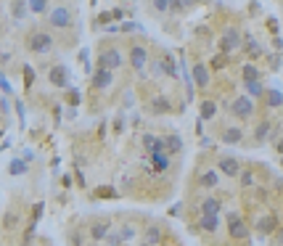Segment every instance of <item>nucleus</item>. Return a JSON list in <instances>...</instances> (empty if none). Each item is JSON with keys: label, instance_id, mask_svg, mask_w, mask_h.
Masks as SVG:
<instances>
[{"label": "nucleus", "instance_id": "nucleus-1", "mask_svg": "<svg viewBox=\"0 0 283 246\" xmlns=\"http://www.w3.org/2000/svg\"><path fill=\"white\" fill-rule=\"evenodd\" d=\"M238 48H241V32L233 29V27H228L225 32H222V37H220V53L230 56L233 50H238Z\"/></svg>", "mask_w": 283, "mask_h": 246}, {"label": "nucleus", "instance_id": "nucleus-2", "mask_svg": "<svg viewBox=\"0 0 283 246\" xmlns=\"http://www.w3.org/2000/svg\"><path fill=\"white\" fill-rule=\"evenodd\" d=\"M122 53L119 48H106L101 56H98V69H106V72H111V69H119L122 67Z\"/></svg>", "mask_w": 283, "mask_h": 246}, {"label": "nucleus", "instance_id": "nucleus-3", "mask_svg": "<svg viewBox=\"0 0 283 246\" xmlns=\"http://www.w3.org/2000/svg\"><path fill=\"white\" fill-rule=\"evenodd\" d=\"M228 230H230V236L238 238V241L249 238V225L243 223V217L238 215V212H230L228 215Z\"/></svg>", "mask_w": 283, "mask_h": 246}, {"label": "nucleus", "instance_id": "nucleus-4", "mask_svg": "<svg viewBox=\"0 0 283 246\" xmlns=\"http://www.w3.org/2000/svg\"><path fill=\"white\" fill-rule=\"evenodd\" d=\"M27 45H29V50H35V53H48V50L53 48V37H50L48 32H35Z\"/></svg>", "mask_w": 283, "mask_h": 246}, {"label": "nucleus", "instance_id": "nucleus-5", "mask_svg": "<svg viewBox=\"0 0 283 246\" xmlns=\"http://www.w3.org/2000/svg\"><path fill=\"white\" fill-rule=\"evenodd\" d=\"M230 112L236 116H241V119H249V116L254 114V103H252V98H246V95H238V98H233V103H230Z\"/></svg>", "mask_w": 283, "mask_h": 246}, {"label": "nucleus", "instance_id": "nucleus-6", "mask_svg": "<svg viewBox=\"0 0 283 246\" xmlns=\"http://www.w3.org/2000/svg\"><path fill=\"white\" fill-rule=\"evenodd\" d=\"M69 24H71V14H69L67 5H58V8L50 11V27H56V29H67Z\"/></svg>", "mask_w": 283, "mask_h": 246}, {"label": "nucleus", "instance_id": "nucleus-7", "mask_svg": "<svg viewBox=\"0 0 283 246\" xmlns=\"http://www.w3.org/2000/svg\"><path fill=\"white\" fill-rule=\"evenodd\" d=\"M146 61H148V50L143 48V45H133V48H130V67H133L135 72H143Z\"/></svg>", "mask_w": 283, "mask_h": 246}, {"label": "nucleus", "instance_id": "nucleus-8", "mask_svg": "<svg viewBox=\"0 0 283 246\" xmlns=\"http://www.w3.org/2000/svg\"><path fill=\"white\" fill-rule=\"evenodd\" d=\"M217 167H220V172L225 175V178H238L241 175V164H238V159H233V157H222L217 161Z\"/></svg>", "mask_w": 283, "mask_h": 246}, {"label": "nucleus", "instance_id": "nucleus-9", "mask_svg": "<svg viewBox=\"0 0 283 246\" xmlns=\"http://www.w3.org/2000/svg\"><path fill=\"white\" fill-rule=\"evenodd\" d=\"M281 225H278V217L275 215H262L259 220H257V230L262 233V236H270V233H275Z\"/></svg>", "mask_w": 283, "mask_h": 246}, {"label": "nucleus", "instance_id": "nucleus-10", "mask_svg": "<svg viewBox=\"0 0 283 246\" xmlns=\"http://www.w3.org/2000/svg\"><path fill=\"white\" fill-rule=\"evenodd\" d=\"M220 209H222V201L217 196H207L201 201V215H209V217H220Z\"/></svg>", "mask_w": 283, "mask_h": 246}, {"label": "nucleus", "instance_id": "nucleus-11", "mask_svg": "<svg viewBox=\"0 0 283 246\" xmlns=\"http://www.w3.org/2000/svg\"><path fill=\"white\" fill-rule=\"evenodd\" d=\"M143 146L151 151V157H164L167 154V146H164V140H156L154 135H146L143 138Z\"/></svg>", "mask_w": 283, "mask_h": 246}, {"label": "nucleus", "instance_id": "nucleus-12", "mask_svg": "<svg viewBox=\"0 0 283 246\" xmlns=\"http://www.w3.org/2000/svg\"><path fill=\"white\" fill-rule=\"evenodd\" d=\"M90 85H93L95 90H106V88L111 85V72H106V69H95Z\"/></svg>", "mask_w": 283, "mask_h": 246}, {"label": "nucleus", "instance_id": "nucleus-13", "mask_svg": "<svg viewBox=\"0 0 283 246\" xmlns=\"http://www.w3.org/2000/svg\"><path fill=\"white\" fill-rule=\"evenodd\" d=\"M193 80H196V88L207 90V88H209V67L196 64V67H193Z\"/></svg>", "mask_w": 283, "mask_h": 246}, {"label": "nucleus", "instance_id": "nucleus-14", "mask_svg": "<svg viewBox=\"0 0 283 246\" xmlns=\"http://www.w3.org/2000/svg\"><path fill=\"white\" fill-rule=\"evenodd\" d=\"M90 238H93V241H106V238H109V223H106V220L90 225Z\"/></svg>", "mask_w": 283, "mask_h": 246}, {"label": "nucleus", "instance_id": "nucleus-15", "mask_svg": "<svg viewBox=\"0 0 283 246\" xmlns=\"http://www.w3.org/2000/svg\"><path fill=\"white\" fill-rule=\"evenodd\" d=\"M50 82H53L56 88H67V82H69L67 67H53V69H50Z\"/></svg>", "mask_w": 283, "mask_h": 246}, {"label": "nucleus", "instance_id": "nucleus-16", "mask_svg": "<svg viewBox=\"0 0 283 246\" xmlns=\"http://www.w3.org/2000/svg\"><path fill=\"white\" fill-rule=\"evenodd\" d=\"M148 109H151L154 114H167V112H172V103H169L167 98H162V95H159V98H151Z\"/></svg>", "mask_w": 283, "mask_h": 246}, {"label": "nucleus", "instance_id": "nucleus-17", "mask_svg": "<svg viewBox=\"0 0 283 246\" xmlns=\"http://www.w3.org/2000/svg\"><path fill=\"white\" fill-rule=\"evenodd\" d=\"M217 183H220V175H217L214 170H207V172H201V178H199V185H204V188H217Z\"/></svg>", "mask_w": 283, "mask_h": 246}, {"label": "nucleus", "instance_id": "nucleus-18", "mask_svg": "<svg viewBox=\"0 0 283 246\" xmlns=\"http://www.w3.org/2000/svg\"><path fill=\"white\" fill-rule=\"evenodd\" d=\"M199 228H201V230H207V233H217V228H220V217L201 215V220H199Z\"/></svg>", "mask_w": 283, "mask_h": 246}, {"label": "nucleus", "instance_id": "nucleus-19", "mask_svg": "<svg viewBox=\"0 0 283 246\" xmlns=\"http://www.w3.org/2000/svg\"><path fill=\"white\" fill-rule=\"evenodd\" d=\"M265 98H267V106L270 109H278L281 103H283V93H281V90H275V88H267L265 90Z\"/></svg>", "mask_w": 283, "mask_h": 246}, {"label": "nucleus", "instance_id": "nucleus-20", "mask_svg": "<svg viewBox=\"0 0 283 246\" xmlns=\"http://www.w3.org/2000/svg\"><path fill=\"white\" fill-rule=\"evenodd\" d=\"M270 130H273V125H270L267 119H262L259 125H257V130H254V140H257V143H262V140H267Z\"/></svg>", "mask_w": 283, "mask_h": 246}, {"label": "nucleus", "instance_id": "nucleus-21", "mask_svg": "<svg viewBox=\"0 0 283 246\" xmlns=\"http://www.w3.org/2000/svg\"><path fill=\"white\" fill-rule=\"evenodd\" d=\"M164 146H167V154H180L183 151V140L177 135H167L164 138Z\"/></svg>", "mask_w": 283, "mask_h": 246}, {"label": "nucleus", "instance_id": "nucleus-22", "mask_svg": "<svg viewBox=\"0 0 283 246\" xmlns=\"http://www.w3.org/2000/svg\"><path fill=\"white\" fill-rule=\"evenodd\" d=\"M259 69L254 67V64H246V67H243V82H259Z\"/></svg>", "mask_w": 283, "mask_h": 246}, {"label": "nucleus", "instance_id": "nucleus-23", "mask_svg": "<svg viewBox=\"0 0 283 246\" xmlns=\"http://www.w3.org/2000/svg\"><path fill=\"white\" fill-rule=\"evenodd\" d=\"M241 138H243V130H241V127H230V130H225V135H222V140H225V143H241Z\"/></svg>", "mask_w": 283, "mask_h": 246}, {"label": "nucleus", "instance_id": "nucleus-24", "mask_svg": "<svg viewBox=\"0 0 283 246\" xmlns=\"http://www.w3.org/2000/svg\"><path fill=\"white\" fill-rule=\"evenodd\" d=\"M217 114V103L214 101H204L201 103V119H214Z\"/></svg>", "mask_w": 283, "mask_h": 246}, {"label": "nucleus", "instance_id": "nucleus-25", "mask_svg": "<svg viewBox=\"0 0 283 246\" xmlns=\"http://www.w3.org/2000/svg\"><path fill=\"white\" fill-rule=\"evenodd\" d=\"M27 170H29V167H27V161H24V159H14V161H11V167H8V172L16 175V178H19V175H27Z\"/></svg>", "mask_w": 283, "mask_h": 246}, {"label": "nucleus", "instance_id": "nucleus-26", "mask_svg": "<svg viewBox=\"0 0 283 246\" xmlns=\"http://www.w3.org/2000/svg\"><path fill=\"white\" fill-rule=\"evenodd\" d=\"M243 48H246V53L257 58V56H262V48H259V43L254 40V37H246V43H243Z\"/></svg>", "mask_w": 283, "mask_h": 246}, {"label": "nucleus", "instance_id": "nucleus-27", "mask_svg": "<svg viewBox=\"0 0 283 246\" xmlns=\"http://www.w3.org/2000/svg\"><path fill=\"white\" fill-rule=\"evenodd\" d=\"M159 241H162V230L156 228V225H148V228H146V244L154 246V244H159Z\"/></svg>", "mask_w": 283, "mask_h": 246}, {"label": "nucleus", "instance_id": "nucleus-28", "mask_svg": "<svg viewBox=\"0 0 283 246\" xmlns=\"http://www.w3.org/2000/svg\"><path fill=\"white\" fill-rule=\"evenodd\" d=\"M243 85H246L249 95H257V98H259V95H265V90H267V88H262V82H243Z\"/></svg>", "mask_w": 283, "mask_h": 246}, {"label": "nucleus", "instance_id": "nucleus-29", "mask_svg": "<svg viewBox=\"0 0 283 246\" xmlns=\"http://www.w3.org/2000/svg\"><path fill=\"white\" fill-rule=\"evenodd\" d=\"M159 67H162V72H164V74H169V77H175V74H177V69H175V61H172V58H169V56H164V61L159 64Z\"/></svg>", "mask_w": 283, "mask_h": 246}, {"label": "nucleus", "instance_id": "nucleus-30", "mask_svg": "<svg viewBox=\"0 0 283 246\" xmlns=\"http://www.w3.org/2000/svg\"><path fill=\"white\" fill-rule=\"evenodd\" d=\"M225 67H228V56H222V53L212 56V61H209V69H225Z\"/></svg>", "mask_w": 283, "mask_h": 246}, {"label": "nucleus", "instance_id": "nucleus-31", "mask_svg": "<svg viewBox=\"0 0 283 246\" xmlns=\"http://www.w3.org/2000/svg\"><path fill=\"white\" fill-rule=\"evenodd\" d=\"M117 191L111 188V185H101V188H95V199H114Z\"/></svg>", "mask_w": 283, "mask_h": 246}, {"label": "nucleus", "instance_id": "nucleus-32", "mask_svg": "<svg viewBox=\"0 0 283 246\" xmlns=\"http://www.w3.org/2000/svg\"><path fill=\"white\" fill-rule=\"evenodd\" d=\"M119 236H122V241H124V244H127V241H133V238H135V228H133V225H122Z\"/></svg>", "mask_w": 283, "mask_h": 246}, {"label": "nucleus", "instance_id": "nucleus-33", "mask_svg": "<svg viewBox=\"0 0 283 246\" xmlns=\"http://www.w3.org/2000/svg\"><path fill=\"white\" fill-rule=\"evenodd\" d=\"M241 185L243 188H249V185H254V172H249V170H241Z\"/></svg>", "mask_w": 283, "mask_h": 246}, {"label": "nucleus", "instance_id": "nucleus-34", "mask_svg": "<svg viewBox=\"0 0 283 246\" xmlns=\"http://www.w3.org/2000/svg\"><path fill=\"white\" fill-rule=\"evenodd\" d=\"M27 5L35 11V14H45V8H48V3H45V0H29Z\"/></svg>", "mask_w": 283, "mask_h": 246}, {"label": "nucleus", "instance_id": "nucleus-35", "mask_svg": "<svg viewBox=\"0 0 283 246\" xmlns=\"http://www.w3.org/2000/svg\"><path fill=\"white\" fill-rule=\"evenodd\" d=\"M151 5H154V8L159 11V14H164V11H167L169 5H172V0H154V3H151Z\"/></svg>", "mask_w": 283, "mask_h": 246}, {"label": "nucleus", "instance_id": "nucleus-36", "mask_svg": "<svg viewBox=\"0 0 283 246\" xmlns=\"http://www.w3.org/2000/svg\"><path fill=\"white\" fill-rule=\"evenodd\" d=\"M32 82H35V72H32V67H24V85H32Z\"/></svg>", "mask_w": 283, "mask_h": 246}, {"label": "nucleus", "instance_id": "nucleus-37", "mask_svg": "<svg viewBox=\"0 0 283 246\" xmlns=\"http://www.w3.org/2000/svg\"><path fill=\"white\" fill-rule=\"evenodd\" d=\"M106 241H109V246H122V244H124L119 233H109V238H106Z\"/></svg>", "mask_w": 283, "mask_h": 246}, {"label": "nucleus", "instance_id": "nucleus-38", "mask_svg": "<svg viewBox=\"0 0 283 246\" xmlns=\"http://www.w3.org/2000/svg\"><path fill=\"white\" fill-rule=\"evenodd\" d=\"M11 5H14V16H16V19H22L24 14H27V8H24L27 3H11Z\"/></svg>", "mask_w": 283, "mask_h": 246}, {"label": "nucleus", "instance_id": "nucleus-39", "mask_svg": "<svg viewBox=\"0 0 283 246\" xmlns=\"http://www.w3.org/2000/svg\"><path fill=\"white\" fill-rule=\"evenodd\" d=\"M156 170H167V157H154Z\"/></svg>", "mask_w": 283, "mask_h": 246}, {"label": "nucleus", "instance_id": "nucleus-40", "mask_svg": "<svg viewBox=\"0 0 283 246\" xmlns=\"http://www.w3.org/2000/svg\"><path fill=\"white\" fill-rule=\"evenodd\" d=\"M69 103H71V106L80 103V93H77V90H69Z\"/></svg>", "mask_w": 283, "mask_h": 246}, {"label": "nucleus", "instance_id": "nucleus-41", "mask_svg": "<svg viewBox=\"0 0 283 246\" xmlns=\"http://www.w3.org/2000/svg\"><path fill=\"white\" fill-rule=\"evenodd\" d=\"M14 225H16V215L8 212V215H5V228H14Z\"/></svg>", "mask_w": 283, "mask_h": 246}, {"label": "nucleus", "instance_id": "nucleus-42", "mask_svg": "<svg viewBox=\"0 0 283 246\" xmlns=\"http://www.w3.org/2000/svg\"><path fill=\"white\" fill-rule=\"evenodd\" d=\"M275 241H278V246H283V225L275 230Z\"/></svg>", "mask_w": 283, "mask_h": 246}, {"label": "nucleus", "instance_id": "nucleus-43", "mask_svg": "<svg viewBox=\"0 0 283 246\" xmlns=\"http://www.w3.org/2000/svg\"><path fill=\"white\" fill-rule=\"evenodd\" d=\"M71 246H82V236H80V233H74V236H71Z\"/></svg>", "mask_w": 283, "mask_h": 246}, {"label": "nucleus", "instance_id": "nucleus-44", "mask_svg": "<svg viewBox=\"0 0 283 246\" xmlns=\"http://www.w3.org/2000/svg\"><path fill=\"white\" fill-rule=\"evenodd\" d=\"M0 88H3V93H11V85L3 80V74H0Z\"/></svg>", "mask_w": 283, "mask_h": 246}, {"label": "nucleus", "instance_id": "nucleus-45", "mask_svg": "<svg viewBox=\"0 0 283 246\" xmlns=\"http://www.w3.org/2000/svg\"><path fill=\"white\" fill-rule=\"evenodd\" d=\"M275 148H278V154H283V138H275Z\"/></svg>", "mask_w": 283, "mask_h": 246}, {"label": "nucleus", "instance_id": "nucleus-46", "mask_svg": "<svg viewBox=\"0 0 283 246\" xmlns=\"http://www.w3.org/2000/svg\"><path fill=\"white\" fill-rule=\"evenodd\" d=\"M40 215H43V204H37L35 206V220H40Z\"/></svg>", "mask_w": 283, "mask_h": 246}, {"label": "nucleus", "instance_id": "nucleus-47", "mask_svg": "<svg viewBox=\"0 0 283 246\" xmlns=\"http://www.w3.org/2000/svg\"><path fill=\"white\" fill-rule=\"evenodd\" d=\"M143 246H151V244H143Z\"/></svg>", "mask_w": 283, "mask_h": 246}, {"label": "nucleus", "instance_id": "nucleus-48", "mask_svg": "<svg viewBox=\"0 0 283 246\" xmlns=\"http://www.w3.org/2000/svg\"><path fill=\"white\" fill-rule=\"evenodd\" d=\"M90 246H95V244H90Z\"/></svg>", "mask_w": 283, "mask_h": 246}]
</instances>
